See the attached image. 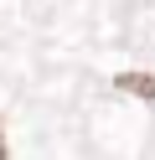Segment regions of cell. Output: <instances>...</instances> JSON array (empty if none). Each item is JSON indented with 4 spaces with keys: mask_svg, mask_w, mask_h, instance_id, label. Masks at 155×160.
Returning <instances> with one entry per match:
<instances>
[{
    "mask_svg": "<svg viewBox=\"0 0 155 160\" xmlns=\"http://www.w3.org/2000/svg\"><path fill=\"white\" fill-rule=\"evenodd\" d=\"M119 88H129V93H140V98H155V78H140V72H124Z\"/></svg>",
    "mask_w": 155,
    "mask_h": 160,
    "instance_id": "obj_1",
    "label": "cell"
},
{
    "mask_svg": "<svg viewBox=\"0 0 155 160\" xmlns=\"http://www.w3.org/2000/svg\"><path fill=\"white\" fill-rule=\"evenodd\" d=\"M0 160H5V139H0Z\"/></svg>",
    "mask_w": 155,
    "mask_h": 160,
    "instance_id": "obj_2",
    "label": "cell"
}]
</instances>
